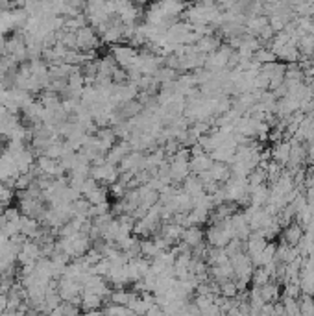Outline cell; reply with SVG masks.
Returning a JSON list of instances; mask_svg holds the SVG:
<instances>
[{"label": "cell", "instance_id": "cell-1", "mask_svg": "<svg viewBox=\"0 0 314 316\" xmlns=\"http://www.w3.org/2000/svg\"><path fill=\"white\" fill-rule=\"evenodd\" d=\"M111 56L116 61V65L122 67V68H133L135 67V61L139 58V52L135 50V46L132 45H115L111 48Z\"/></svg>", "mask_w": 314, "mask_h": 316}, {"label": "cell", "instance_id": "cell-2", "mask_svg": "<svg viewBox=\"0 0 314 316\" xmlns=\"http://www.w3.org/2000/svg\"><path fill=\"white\" fill-rule=\"evenodd\" d=\"M98 35L92 30L91 26H83L80 30H76V46L78 50H89V48H96L98 46Z\"/></svg>", "mask_w": 314, "mask_h": 316}, {"label": "cell", "instance_id": "cell-3", "mask_svg": "<svg viewBox=\"0 0 314 316\" xmlns=\"http://www.w3.org/2000/svg\"><path fill=\"white\" fill-rule=\"evenodd\" d=\"M130 152H132V146H130V142L128 141L115 142V144L106 152V159H108L109 163H113V165H120V161H122Z\"/></svg>", "mask_w": 314, "mask_h": 316}, {"label": "cell", "instance_id": "cell-4", "mask_svg": "<svg viewBox=\"0 0 314 316\" xmlns=\"http://www.w3.org/2000/svg\"><path fill=\"white\" fill-rule=\"evenodd\" d=\"M202 241H203V231L200 229L198 226H187V229H183L181 242H185L190 249L200 246Z\"/></svg>", "mask_w": 314, "mask_h": 316}, {"label": "cell", "instance_id": "cell-5", "mask_svg": "<svg viewBox=\"0 0 314 316\" xmlns=\"http://www.w3.org/2000/svg\"><path fill=\"white\" fill-rule=\"evenodd\" d=\"M102 303H104V301H102L100 296H96V294H89V292H83L80 307H82L83 313H96V311H100V305H102Z\"/></svg>", "mask_w": 314, "mask_h": 316}, {"label": "cell", "instance_id": "cell-6", "mask_svg": "<svg viewBox=\"0 0 314 316\" xmlns=\"http://www.w3.org/2000/svg\"><path fill=\"white\" fill-rule=\"evenodd\" d=\"M161 251H163V248L157 244L156 239H146V241L141 242V255L142 257L150 259V261H152L154 257H157Z\"/></svg>", "mask_w": 314, "mask_h": 316}, {"label": "cell", "instance_id": "cell-7", "mask_svg": "<svg viewBox=\"0 0 314 316\" xmlns=\"http://www.w3.org/2000/svg\"><path fill=\"white\" fill-rule=\"evenodd\" d=\"M85 198H87V202H89L91 205H96V203H102V202H108V189H106L104 185H98L96 189H92L91 192H87Z\"/></svg>", "mask_w": 314, "mask_h": 316}, {"label": "cell", "instance_id": "cell-8", "mask_svg": "<svg viewBox=\"0 0 314 316\" xmlns=\"http://www.w3.org/2000/svg\"><path fill=\"white\" fill-rule=\"evenodd\" d=\"M285 237H287V244L294 246V244H298V242L301 241L303 231H301V227H299V226H290L289 229L285 231Z\"/></svg>", "mask_w": 314, "mask_h": 316}, {"label": "cell", "instance_id": "cell-9", "mask_svg": "<svg viewBox=\"0 0 314 316\" xmlns=\"http://www.w3.org/2000/svg\"><path fill=\"white\" fill-rule=\"evenodd\" d=\"M13 196H15V189H11L4 181H0V202L4 205H9V202L13 200Z\"/></svg>", "mask_w": 314, "mask_h": 316}, {"label": "cell", "instance_id": "cell-10", "mask_svg": "<svg viewBox=\"0 0 314 316\" xmlns=\"http://www.w3.org/2000/svg\"><path fill=\"white\" fill-rule=\"evenodd\" d=\"M301 307H299V313H314V301L309 296L303 298V301H299Z\"/></svg>", "mask_w": 314, "mask_h": 316}]
</instances>
